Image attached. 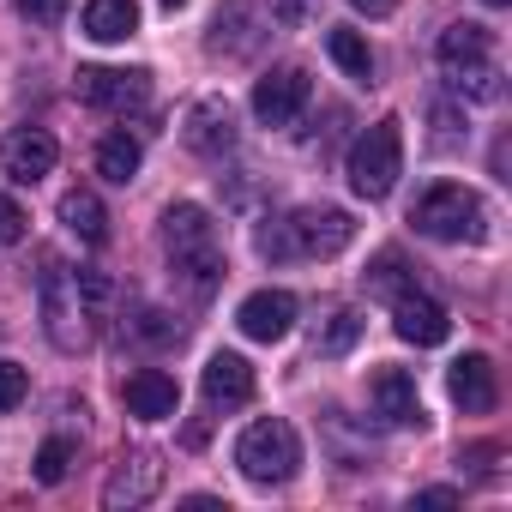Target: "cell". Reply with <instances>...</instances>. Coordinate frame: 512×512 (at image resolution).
<instances>
[{
  "label": "cell",
  "mask_w": 512,
  "mask_h": 512,
  "mask_svg": "<svg viewBox=\"0 0 512 512\" xmlns=\"http://www.w3.org/2000/svg\"><path fill=\"white\" fill-rule=\"evenodd\" d=\"M73 85H79V103L109 109V115L145 109V97H151V73L145 67H79Z\"/></svg>",
  "instance_id": "ba28073f"
},
{
  "label": "cell",
  "mask_w": 512,
  "mask_h": 512,
  "mask_svg": "<svg viewBox=\"0 0 512 512\" xmlns=\"http://www.w3.org/2000/svg\"><path fill=\"white\" fill-rule=\"evenodd\" d=\"M139 163H145V151H139L133 133H109V139L97 145V175L115 181V187H127V181L139 175Z\"/></svg>",
  "instance_id": "44dd1931"
},
{
  "label": "cell",
  "mask_w": 512,
  "mask_h": 512,
  "mask_svg": "<svg viewBox=\"0 0 512 512\" xmlns=\"http://www.w3.org/2000/svg\"><path fill=\"white\" fill-rule=\"evenodd\" d=\"M85 37L91 43H127L139 31V0H85Z\"/></svg>",
  "instance_id": "d6986e66"
},
{
  "label": "cell",
  "mask_w": 512,
  "mask_h": 512,
  "mask_svg": "<svg viewBox=\"0 0 512 512\" xmlns=\"http://www.w3.org/2000/svg\"><path fill=\"white\" fill-rule=\"evenodd\" d=\"M350 7H356V13H368V19H386L398 0H350Z\"/></svg>",
  "instance_id": "4dcf8cb0"
},
{
  "label": "cell",
  "mask_w": 512,
  "mask_h": 512,
  "mask_svg": "<svg viewBox=\"0 0 512 512\" xmlns=\"http://www.w3.org/2000/svg\"><path fill=\"white\" fill-rule=\"evenodd\" d=\"M163 320H169V314H157V308H145V314H139V332H145V338H157V344H169V338H181V326H163Z\"/></svg>",
  "instance_id": "f546056e"
},
{
  "label": "cell",
  "mask_w": 512,
  "mask_h": 512,
  "mask_svg": "<svg viewBox=\"0 0 512 512\" xmlns=\"http://www.w3.org/2000/svg\"><path fill=\"white\" fill-rule=\"evenodd\" d=\"M326 55L350 73V79H374V49H368V37L362 31H326Z\"/></svg>",
  "instance_id": "7402d4cb"
},
{
  "label": "cell",
  "mask_w": 512,
  "mask_h": 512,
  "mask_svg": "<svg viewBox=\"0 0 512 512\" xmlns=\"http://www.w3.org/2000/svg\"><path fill=\"white\" fill-rule=\"evenodd\" d=\"M199 386H205V404L217 410H235V404H247L253 398V368H247V356H235V350H217L211 362H205V374H199Z\"/></svg>",
  "instance_id": "ac0fdd59"
},
{
  "label": "cell",
  "mask_w": 512,
  "mask_h": 512,
  "mask_svg": "<svg viewBox=\"0 0 512 512\" xmlns=\"http://www.w3.org/2000/svg\"><path fill=\"white\" fill-rule=\"evenodd\" d=\"M163 7H169V13H175V7H181V0H163Z\"/></svg>",
  "instance_id": "836d02e7"
},
{
  "label": "cell",
  "mask_w": 512,
  "mask_h": 512,
  "mask_svg": "<svg viewBox=\"0 0 512 512\" xmlns=\"http://www.w3.org/2000/svg\"><path fill=\"white\" fill-rule=\"evenodd\" d=\"M55 157H61V145H55V133H43V127H19V133L0 139V175L19 181V187L43 181V175L55 169Z\"/></svg>",
  "instance_id": "30bf717a"
},
{
  "label": "cell",
  "mask_w": 512,
  "mask_h": 512,
  "mask_svg": "<svg viewBox=\"0 0 512 512\" xmlns=\"http://www.w3.org/2000/svg\"><path fill=\"white\" fill-rule=\"evenodd\" d=\"M410 223H416L428 241H446V247H470V241L488 235V211H482V199H476L470 187H458V181H434V187L416 199Z\"/></svg>",
  "instance_id": "277c9868"
},
{
  "label": "cell",
  "mask_w": 512,
  "mask_h": 512,
  "mask_svg": "<svg viewBox=\"0 0 512 512\" xmlns=\"http://www.w3.org/2000/svg\"><path fill=\"white\" fill-rule=\"evenodd\" d=\"M434 55H440V67L452 73V85L458 91H470L476 103H488V97H500V73H494V43H488V31L482 25H446L440 31V43H434Z\"/></svg>",
  "instance_id": "8992f818"
},
{
  "label": "cell",
  "mask_w": 512,
  "mask_h": 512,
  "mask_svg": "<svg viewBox=\"0 0 512 512\" xmlns=\"http://www.w3.org/2000/svg\"><path fill=\"white\" fill-rule=\"evenodd\" d=\"M67 7H73V0H13V13L31 19V25H61Z\"/></svg>",
  "instance_id": "f1b7e54d"
},
{
  "label": "cell",
  "mask_w": 512,
  "mask_h": 512,
  "mask_svg": "<svg viewBox=\"0 0 512 512\" xmlns=\"http://www.w3.org/2000/svg\"><path fill=\"white\" fill-rule=\"evenodd\" d=\"M392 326H398V338H404V344H416V350H434V344H446V332H452V314H446L434 296H422V290H404V296H392Z\"/></svg>",
  "instance_id": "5bb4252c"
},
{
  "label": "cell",
  "mask_w": 512,
  "mask_h": 512,
  "mask_svg": "<svg viewBox=\"0 0 512 512\" xmlns=\"http://www.w3.org/2000/svg\"><path fill=\"white\" fill-rule=\"evenodd\" d=\"M410 290V272H404V253H380L368 266V296H404Z\"/></svg>",
  "instance_id": "cb8c5ba5"
},
{
  "label": "cell",
  "mask_w": 512,
  "mask_h": 512,
  "mask_svg": "<svg viewBox=\"0 0 512 512\" xmlns=\"http://www.w3.org/2000/svg\"><path fill=\"white\" fill-rule=\"evenodd\" d=\"M314 19H320V0H272V25H284V31H302Z\"/></svg>",
  "instance_id": "4316f807"
},
{
  "label": "cell",
  "mask_w": 512,
  "mask_h": 512,
  "mask_svg": "<svg viewBox=\"0 0 512 512\" xmlns=\"http://www.w3.org/2000/svg\"><path fill=\"white\" fill-rule=\"evenodd\" d=\"M181 139H187V151H199V157H223V151L235 145V109H229L223 97H199V103L187 109V121H181Z\"/></svg>",
  "instance_id": "9a60e30c"
},
{
  "label": "cell",
  "mask_w": 512,
  "mask_h": 512,
  "mask_svg": "<svg viewBox=\"0 0 512 512\" xmlns=\"http://www.w3.org/2000/svg\"><path fill=\"white\" fill-rule=\"evenodd\" d=\"M350 241H356V223L338 205H302L284 223H266L253 235V247H260L266 260H332Z\"/></svg>",
  "instance_id": "7a4b0ae2"
},
{
  "label": "cell",
  "mask_w": 512,
  "mask_h": 512,
  "mask_svg": "<svg viewBox=\"0 0 512 512\" xmlns=\"http://www.w3.org/2000/svg\"><path fill=\"white\" fill-rule=\"evenodd\" d=\"M235 326H241V338H253V344H278V338H290V326H296V296H290V290H253V296L235 308Z\"/></svg>",
  "instance_id": "4fadbf2b"
},
{
  "label": "cell",
  "mask_w": 512,
  "mask_h": 512,
  "mask_svg": "<svg viewBox=\"0 0 512 512\" xmlns=\"http://www.w3.org/2000/svg\"><path fill=\"white\" fill-rule=\"evenodd\" d=\"M422 506H458V488H428V494H416Z\"/></svg>",
  "instance_id": "1f68e13d"
},
{
  "label": "cell",
  "mask_w": 512,
  "mask_h": 512,
  "mask_svg": "<svg viewBox=\"0 0 512 512\" xmlns=\"http://www.w3.org/2000/svg\"><path fill=\"white\" fill-rule=\"evenodd\" d=\"M163 253H169V272L181 278V290L193 302H205L223 284V241H217V223L205 205L181 199L163 211Z\"/></svg>",
  "instance_id": "6da1fadb"
},
{
  "label": "cell",
  "mask_w": 512,
  "mask_h": 512,
  "mask_svg": "<svg viewBox=\"0 0 512 512\" xmlns=\"http://www.w3.org/2000/svg\"><path fill=\"white\" fill-rule=\"evenodd\" d=\"M344 175H350V193H356V199H386V193L398 187V175H404V121H398V115L374 121V127L350 145Z\"/></svg>",
  "instance_id": "5b68a950"
},
{
  "label": "cell",
  "mask_w": 512,
  "mask_h": 512,
  "mask_svg": "<svg viewBox=\"0 0 512 512\" xmlns=\"http://www.w3.org/2000/svg\"><path fill=\"white\" fill-rule=\"evenodd\" d=\"M157 488H163L157 452H127V458L109 470V482H103V506H109V512H133V506H145Z\"/></svg>",
  "instance_id": "7c38bea8"
},
{
  "label": "cell",
  "mask_w": 512,
  "mask_h": 512,
  "mask_svg": "<svg viewBox=\"0 0 512 512\" xmlns=\"http://www.w3.org/2000/svg\"><path fill=\"white\" fill-rule=\"evenodd\" d=\"M235 464L247 482H260V488H278L302 470V434L284 422V416H260V422H247L241 440H235Z\"/></svg>",
  "instance_id": "3957f363"
},
{
  "label": "cell",
  "mask_w": 512,
  "mask_h": 512,
  "mask_svg": "<svg viewBox=\"0 0 512 512\" xmlns=\"http://www.w3.org/2000/svg\"><path fill=\"white\" fill-rule=\"evenodd\" d=\"M482 7H512V0H482Z\"/></svg>",
  "instance_id": "d6a6232c"
},
{
  "label": "cell",
  "mask_w": 512,
  "mask_h": 512,
  "mask_svg": "<svg viewBox=\"0 0 512 512\" xmlns=\"http://www.w3.org/2000/svg\"><path fill=\"white\" fill-rule=\"evenodd\" d=\"M25 392H31V374H25L19 362H0V416L19 410V404H25Z\"/></svg>",
  "instance_id": "484cf974"
},
{
  "label": "cell",
  "mask_w": 512,
  "mask_h": 512,
  "mask_svg": "<svg viewBox=\"0 0 512 512\" xmlns=\"http://www.w3.org/2000/svg\"><path fill=\"white\" fill-rule=\"evenodd\" d=\"M25 229H31L25 205H19L13 193H0V247H13V241H25Z\"/></svg>",
  "instance_id": "83f0119b"
},
{
  "label": "cell",
  "mask_w": 512,
  "mask_h": 512,
  "mask_svg": "<svg viewBox=\"0 0 512 512\" xmlns=\"http://www.w3.org/2000/svg\"><path fill=\"white\" fill-rule=\"evenodd\" d=\"M368 398H374V410L392 428H428V410H422V392H416V374L410 368H374Z\"/></svg>",
  "instance_id": "8fae6325"
},
{
  "label": "cell",
  "mask_w": 512,
  "mask_h": 512,
  "mask_svg": "<svg viewBox=\"0 0 512 512\" xmlns=\"http://www.w3.org/2000/svg\"><path fill=\"white\" fill-rule=\"evenodd\" d=\"M43 326H49V344L55 350H67V356L85 350V296H79L73 272L55 266V260L43 272Z\"/></svg>",
  "instance_id": "52a82bcc"
},
{
  "label": "cell",
  "mask_w": 512,
  "mask_h": 512,
  "mask_svg": "<svg viewBox=\"0 0 512 512\" xmlns=\"http://www.w3.org/2000/svg\"><path fill=\"white\" fill-rule=\"evenodd\" d=\"M121 404H127V416H139V422H169V416L181 410V386H175L163 368H139V374L121 380Z\"/></svg>",
  "instance_id": "2e32d148"
},
{
  "label": "cell",
  "mask_w": 512,
  "mask_h": 512,
  "mask_svg": "<svg viewBox=\"0 0 512 512\" xmlns=\"http://www.w3.org/2000/svg\"><path fill=\"white\" fill-rule=\"evenodd\" d=\"M61 223H67L85 247H103V241H109V211H103V199H97L91 187L61 193Z\"/></svg>",
  "instance_id": "ffe728a7"
},
{
  "label": "cell",
  "mask_w": 512,
  "mask_h": 512,
  "mask_svg": "<svg viewBox=\"0 0 512 512\" xmlns=\"http://www.w3.org/2000/svg\"><path fill=\"white\" fill-rule=\"evenodd\" d=\"M308 97H314V79L302 67H272L260 85H253V115H260L266 127H296Z\"/></svg>",
  "instance_id": "9c48e42d"
},
{
  "label": "cell",
  "mask_w": 512,
  "mask_h": 512,
  "mask_svg": "<svg viewBox=\"0 0 512 512\" xmlns=\"http://www.w3.org/2000/svg\"><path fill=\"white\" fill-rule=\"evenodd\" d=\"M67 470H73V440H43V452H37V482L43 488H55V482H67Z\"/></svg>",
  "instance_id": "d4e9b609"
},
{
  "label": "cell",
  "mask_w": 512,
  "mask_h": 512,
  "mask_svg": "<svg viewBox=\"0 0 512 512\" xmlns=\"http://www.w3.org/2000/svg\"><path fill=\"white\" fill-rule=\"evenodd\" d=\"M446 386H452V404H464V416H488V410L500 404V380H494V362H488V356H476V350L452 362Z\"/></svg>",
  "instance_id": "e0dca14e"
},
{
  "label": "cell",
  "mask_w": 512,
  "mask_h": 512,
  "mask_svg": "<svg viewBox=\"0 0 512 512\" xmlns=\"http://www.w3.org/2000/svg\"><path fill=\"white\" fill-rule=\"evenodd\" d=\"M356 344H362V314L338 308V314L320 326V338H314V356H350Z\"/></svg>",
  "instance_id": "603a6c76"
}]
</instances>
